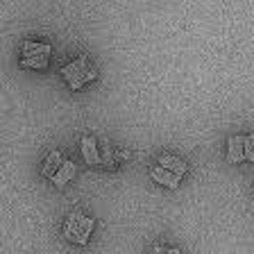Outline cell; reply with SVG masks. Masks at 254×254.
Wrapping results in <instances>:
<instances>
[{
  "label": "cell",
  "instance_id": "obj_1",
  "mask_svg": "<svg viewBox=\"0 0 254 254\" xmlns=\"http://www.w3.org/2000/svg\"><path fill=\"white\" fill-rule=\"evenodd\" d=\"M62 77L66 79V84H68L73 91H79L82 86H86L89 82H93V79L98 77V68L93 66V62H91L89 57L82 55V57L73 59L70 64L64 66Z\"/></svg>",
  "mask_w": 254,
  "mask_h": 254
},
{
  "label": "cell",
  "instance_id": "obj_3",
  "mask_svg": "<svg viewBox=\"0 0 254 254\" xmlns=\"http://www.w3.org/2000/svg\"><path fill=\"white\" fill-rule=\"evenodd\" d=\"M50 53L53 48L50 43H39V41H23L21 43V66L32 70H43L50 62Z\"/></svg>",
  "mask_w": 254,
  "mask_h": 254
},
{
  "label": "cell",
  "instance_id": "obj_12",
  "mask_svg": "<svg viewBox=\"0 0 254 254\" xmlns=\"http://www.w3.org/2000/svg\"><path fill=\"white\" fill-rule=\"evenodd\" d=\"M250 195H252V209H254V186H252V193H250Z\"/></svg>",
  "mask_w": 254,
  "mask_h": 254
},
{
  "label": "cell",
  "instance_id": "obj_2",
  "mask_svg": "<svg viewBox=\"0 0 254 254\" xmlns=\"http://www.w3.org/2000/svg\"><path fill=\"white\" fill-rule=\"evenodd\" d=\"M93 218L84 216L82 211H70L64 220V238L73 245H86L93 234Z\"/></svg>",
  "mask_w": 254,
  "mask_h": 254
},
{
  "label": "cell",
  "instance_id": "obj_4",
  "mask_svg": "<svg viewBox=\"0 0 254 254\" xmlns=\"http://www.w3.org/2000/svg\"><path fill=\"white\" fill-rule=\"evenodd\" d=\"M227 161L229 164H254V134H234L227 138Z\"/></svg>",
  "mask_w": 254,
  "mask_h": 254
},
{
  "label": "cell",
  "instance_id": "obj_9",
  "mask_svg": "<svg viewBox=\"0 0 254 254\" xmlns=\"http://www.w3.org/2000/svg\"><path fill=\"white\" fill-rule=\"evenodd\" d=\"M73 177H75V164L73 161H64V166L57 170V175L53 177V184L55 186H64V184H68Z\"/></svg>",
  "mask_w": 254,
  "mask_h": 254
},
{
  "label": "cell",
  "instance_id": "obj_11",
  "mask_svg": "<svg viewBox=\"0 0 254 254\" xmlns=\"http://www.w3.org/2000/svg\"><path fill=\"white\" fill-rule=\"evenodd\" d=\"M166 254H182V252L177 248H168V252H166Z\"/></svg>",
  "mask_w": 254,
  "mask_h": 254
},
{
  "label": "cell",
  "instance_id": "obj_8",
  "mask_svg": "<svg viewBox=\"0 0 254 254\" xmlns=\"http://www.w3.org/2000/svg\"><path fill=\"white\" fill-rule=\"evenodd\" d=\"M159 166H164L166 170H170V173H175V175H180V177H184L186 175V164L182 161L180 157H175V154H161L159 157V161H157Z\"/></svg>",
  "mask_w": 254,
  "mask_h": 254
},
{
  "label": "cell",
  "instance_id": "obj_6",
  "mask_svg": "<svg viewBox=\"0 0 254 254\" xmlns=\"http://www.w3.org/2000/svg\"><path fill=\"white\" fill-rule=\"evenodd\" d=\"M150 177H152L157 184H161V186H166V189H170V190H175L177 186H180V182H182V177L180 175H175V173H170V170H166L164 166H152L150 168Z\"/></svg>",
  "mask_w": 254,
  "mask_h": 254
},
{
  "label": "cell",
  "instance_id": "obj_7",
  "mask_svg": "<svg viewBox=\"0 0 254 254\" xmlns=\"http://www.w3.org/2000/svg\"><path fill=\"white\" fill-rule=\"evenodd\" d=\"M62 166H64L62 152H59V150H50V152H48V157L43 159V164H41V175H43V177H50V180H53Z\"/></svg>",
  "mask_w": 254,
  "mask_h": 254
},
{
  "label": "cell",
  "instance_id": "obj_5",
  "mask_svg": "<svg viewBox=\"0 0 254 254\" xmlns=\"http://www.w3.org/2000/svg\"><path fill=\"white\" fill-rule=\"evenodd\" d=\"M79 150H82V157L89 166H100L102 168V154H100V138L95 136H82L79 141Z\"/></svg>",
  "mask_w": 254,
  "mask_h": 254
},
{
  "label": "cell",
  "instance_id": "obj_10",
  "mask_svg": "<svg viewBox=\"0 0 254 254\" xmlns=\"http://www.w3.org/2000/svg\"><path fill=\"white\" fill-rule=\"evenodd\" d=\"M168 252V248H166L164 243H161V241H157V243L152 245V248H150V252L148 254H166Z\"/></svg>",
  "mask_w": 254,
  "mask_h": 254
}]
</instances>
